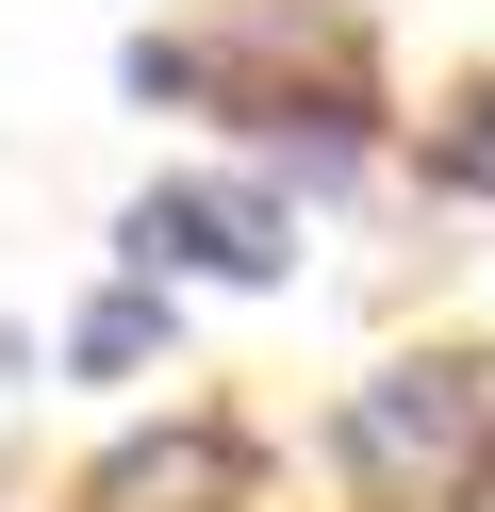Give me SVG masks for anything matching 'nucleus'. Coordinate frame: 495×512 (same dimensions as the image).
<instances>
[{"instance_id":"1","label":"nucleus","mask_w":495,"mask_h":512,"mask_svg":"<svg viewBox=\"0 0 495 512\" xmlns=\"http://www.w3.org/2000/svg\"><path fill=\"white\" fill-rule=\"evenodd\" d=\"M347 479L396 512H446L495 479V364H462V347H413V364H380L347 397Z\"/></svg>"},{"instance_id":"2","label":"nucleus","mask_w":495,"mask_h":512,"mask_svg":"<svg viewBox=\"0 0 495 512\" xmlns=\"http://www.w3.org/2000/svg\"><path fill=\"white\" fill-rule=\"evenodd\" d=\"M132 281H281L297 265V215L264 199V182H149V199L116 215Z\"/></svg>"},{"instance_id":"3","label":"nucleus","mask_w":495,"mask_h":512,"mask_svg":"<svg viewBox=\"0 0 495 512\" xmlns=\"http://www.w3.org/2000/svg\"><path fill=\"white\" fill-rule=\"evenodd\" d=\"M231 496H248V446L231 430H149V446H116L83 479V512H231Z\"/></svg>"},{"instance_id":"4","label":"nucleus","mask_w":495,"mask_h":512,"mask_svg":"<svg viewBox=\"0 0 495 512\" xmlns=\"http://www.w3.org/2000/svg\"><path fill=\"white\" fill-rule=\"evenodd\" d=\"M66 364H83V380H149V364H165V281H116V298H83Z\"/></svg>"},{"instance_id":"5","label":"nucleus","mask_w":495,"mask_h":512,"mask_svg":"<svg viewBox=\"0 0 495 512\" xmlns=\"http://www.w3.org/2000/svg\"><path fill=\"white\" fill-rule=\"evenodd\" d=\"M429 182H446V199H495V83L446 116V133H429Z\"/></svg>"}]
</instances>
